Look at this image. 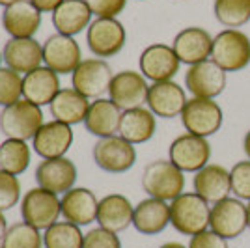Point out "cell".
Here are the masks:
<instances>
[{
  "label": "cell",
  "instance_id": "obj_6",
  "mask_svg": "<svg viewBox=\"0 0 250 248\" xmlns=\"http://www.w3.org/2000/svg\"><path fill=\"white\" fill-rule=\"evenodd\" d=\"M62 215L60 198L47 188L36 186L24 192L21 198V217L26 224L38 227L40 231H45L54 222H58V217Z\"/></svg>",
  "mask_w": 250,
  "mask_h": 248
},
{
  "label": "cell",
  "instance_id": "obj_21",
  "mask_svg": "<svg viewBox=\"0 0 250 248\" xmlns=\"http://www.w3.org/2000/svg\"><path fill=\"white\" fill-rule=\"evenodd\" d=\"M42 24V11L30 0H19L2 11V28L11 38H34Z\"/></svg>",
  "mask_w": 250,
  "mask_h": 248
},
{
  "label": "cell",
  "instance_id": "obj_4",
  "mask_svg": "<svg viewBox=\"0 0 250 248\" xmlns=\"http://www.w3.org/2000/svg\"><path fill=\"white\" fill-rule=\"evenodd\" d=\"M43 125L42 106L21 99L17 103L8 104L0 112V131L6 138L17 140H34Z\"/></svg>",
  "mask_w": 250,
  "mask_h": 248
},
{
  "label": "cell",
  "instance_id": "obj_10",
  "mask_svg": "<svg viewBox=\"0 0 250 248\" xmlns=\"http://www.w3.org/2000/svg\"><path fill=\"white\" fill-rule=\"evenodd\" d=\"M168 159L185 174H196L211 161V144L208 138L185 133L174 138V142L168 147Z\"/></svg>",
  "mask_w": 250,
  "mask_h": 248
},
{
  "label": "cell",
  "instance_id": "obj_19",
  "mask_svg": "<svg viewBox=\"0 0 250 248\" xmlns=\"http://www.w3.org/2000/svg\"><path fill=\"white\" fill-rule=\"evenodd\" d=\"M73 144V131L71 125L52 120L49 124H43L38 135L32 140V147L36 155L42 159H58L65 157L69 147Z\"/></svg>",
  "mask_w": 250,
  "mask_h": 248
},
{
  "label": "cell",
  "instance_id": "obj_18",
  "mask_svg": "<svg viewBox=\"0 0 250 248\" xmlns=\"http://www.w3.org/2000/svg\"><path fill=\"white\" fill-rule=\"evenodd\" d=\"M187 101V93L183 86H179L174 81H165V83H153L149 86L146 104L155 116L172 120L176 116H181Z\"/></svg>",
  "mask_w": 250,
  "mask_h": 248
},
{
  "label": "cell",
  "instance_id": "obj_8",
  "mask_svg": "<svg viewBox=\"0 0 250 248\" xmlns=\"http://www.w3.org/2000/svg\"><path fill=\"white\" fill-rule=\"evenodd\" d=\"M94 163L103 172L108 174H124L131 170L136 163V149L120 135L99 138L92 149Z\"/></svg>",
  "mask_w": 250,
  "mask_h": 248
},
{
  "label": "cell",
  "instance_id": "obj_27",
  "mask_svg": "<svg viewBox=\"0 0 250 248\" xmlns=\"http://www.w3.org/2000/svg\"><path fill=\"white\" fill-rule=\"evenodd\" d=\"M170 224V204L157 200V198H146L135 206L133 213V226L142 235H159L165 231Z\"/></svg>",
  "mask_w": 250,
  "mask_h": 248
},
{
  "label": "cell",
  "instance_id": "obj_17",
  "mask_svg": "<svg viewBox=\"0 0 250 248\" xmlns=\"http://www.w3.org/2000/svg\"><path fill=\"white\" fill-rule=\"evenodd\" d=\"M77 181V166L67 157L43 159L36 168V183L54 194H65Z\"/></svg>",
  "mask_w": 250,
  "mask_h": 248
},
{
  "label": "cell",
  "instance_id": "obj_24",
  "mask_svg": "<svg viewBox=\"0 0 250 248\" xmlns=\"http://www.w3.org/2000/svg\"><path fill=\"white\" fill-rule=\"evenodd\" d=\"M60 90L62 88H60L58 73L52 71L47 65H42L22 77V99L38 106L51 104Z\"/></svg>",
  "mask_w": 250,
  "mask_h": 248
},
{
  "label": "cell",
  "instance_id": "obj_7",
  "mask_svg": "<svg viewBox=\"0 0 250 248\" xmlns=\"http://www.w3.org/2000/svg\"><path fill=\"white\" fill-rule=\"evenodd\" d=\"M127 41L125 26L118 19L95 17L86 28V43L95 58H112L120 54Z\"/></svg>",
  "mask_w": 250,
  "mask_h": 248
},
{
  "label": "cell",
  "instance_id": "obj_40",
  "mask_svg": "<svg viewBox=\"0 0 250 248\" xmlns=\"http://www.w3.org/2000/svg\"><path fill=\"white\" fill-rule=\"evenodd\" d=\"M188 248H229V247H228V241L224 237L217 235L211 229H206V231H200V233L190 237Z\"/></svg>",
  "mask_w": 250,
  "mask_h": 248
},
{
  "label": "cell",
  "instance_id": "obj_47",
  "mask_svg": "<svg viewBox=\"0 0 250 248\" xmlns=\"http://www.w3.org/2000/svg\"><path fill=\"white\" fill-rule=\"evenodd\" d=\"M2 62H4V60H2V52H0V65H2Z\"/></svg>",
  "mask_w": 250,
  "mask_h": 248
},
{
  "label": "cell",
  "instance_id": "obj_46",
  "mask_svg": "<svg viewBox=\"0 0 250 248\" xmlns=\"http://www.w3.org/2000/svg\"><path fill=\"white\" fill-rule=\"evenodd\" d=\"M247 226H249V229H250V202H249V206H247Z\"/></svg>",
  "mask_w": 250,
  "mask_h": 248
},
{
  "label": "cell",
  "instance_id": "obj_35",
  "mask_svg": "<svg viewBox=\"0 0 250 248\" xmlns=\"http://www.w3.org/2000/svg\"><path fill=\"white\" fill-rule=\"evenodd\" d=\"M22 97V77L21 73L10 67H0V106H8Z\"/></svg>",
  "mask_w": 250,
  "mask_h": 248
},
{
  "label": "cell",
  "instance_id": "obj_37",
  "mask_svg": "<svg viewBox=\"0 0 250 248\" xmlns=\"http://www.w3.org/2000/svg\"><path fill=\"white\" fill-rule=\"evenodd\" d=\"M21 198V183L17 176L0 170V211H8L19 204Z\"/></svg>",
  "mask_w": 250,
  "mask_h": 248
},
{
  "label": "cell",
  "instance_id": "obj_41",
  "mask_svg": "<svg viewBox=\"0 0 250 248\" xmlns=\"http://www.w3.org/2000/svg\"><path fill=\"white\" fill-rule=\"evenodd\" d=\"M30 2L38 10L42 11V13H52V11L62 4L63 0H30Z\"/></svg>",
  "mask_w": 250,
  "mask_h": 248
},
{
  "label": "cell",
  "instance_id": "obj_25",
  "mask_svg": "<svg viewBox=\"0 0 250 248\" xmlns=\"http://www.w3.org/2000/svg\"><path fill=\"white\" fill-rule=\"evenodd\" d=\"M133 213L135 206L129 202V198H125L124 194H106L99 200L97 224L108 231L120 233L133 226Z\"/></svg>",
  "mask_w": 250,
  "mask_h": 248
},
{
  "label": "cell",
  "instance_id": "obj_32",
  "mask_svg": "<svg viewBox=\"0 0 250 248\" xmlns=\"http://www.w3.org/2000/svg\"><path fill=\"white\" fill-rule=\"evenodd\" d=\"M84 233L81 226L67 220H58L43 231V247L45 248H83Z\"/></svg>",
  "mask_w": 250,
  "mask_h": 248
},
{
  "label": "cell",
  "instance_id": "obj_23",
  "mask_svg": "<svg viewBox=\"0 0 250 248\" xmlns=\"http://www.w3.org/2000/svg\"><path fill=\"white\" fill-rule=\"evenodd\" d=\"M192 188L200 198H204L209 206L217 204L220 200L229 196L231 192V181H229V170L222 165L204 166L192 177Z\"/></svg>",
  "mask_w": 250,
  "mask_h": 248
},
{
  "label": "cell",
  "instance_id": "obj_43",
  "mask_svg": "<svg viewBox=\"0 0 250 248\" xmlns=\"http://www.w3.org/2000/svg\"><path fill=\"white\" fill-rule=\"evenodd\" d=\"M243 149H245V153H247V157L250 159V129L247 131V135H245V138H243Z\"/></svg>",
  "mask_w": 250,
  "mask_h": 248
},
{
  "label": "cell",
  "instance_id": "obj_38",
  "mask_svg": "<svg viewBox=\"0 0 250 248\" xmlns=\"http://www.w3.org/2000/svg\"><path fill=\"white\" fill-rule=\"evenodd\" d=\"M83 248H122V243L118 233L108 231L104 227H95L84 233Z\"/></svg>",
  "mask_w": 250,
  "mask_h": 248
},
{
  "label": "cell",
  "instance_id": "obj_34",
  "mask_svg": "<svg viewBox=\"0 0 250 248\" xmlns=\"http://www.w3.org/2000/svg\"><path fill=\"white\" fill-rule=\"evenodd\" d=\"M43 235L38 227L22 222H15L8 227L6 235L0 243V248H42Z\"/></svg>",
  "mask_w": 250,
  "mask_h": 248
},
{
  "label": "cell",
  "instance_id": "obj_33",
  "mask_svg": "<svg viewBox=\"0 0 250 248\" xmlns=\"http://www.w3.org/2000/svg\"><path fill=\"white\" fill-rule=\"evenodd\" d=\"M215 19L226 28H239L250 21V0H215Z\"/></svg>",
  "mask_w": 250,
  "mask_h": 248
},
{
  "label": "cell",
  "instance_id": "obj_30",
  "mask_svg": "<svg viewBox=\"0 0 250 248\" xmlns=\"http://www.w3.org/2000/svg\"><path fill=\"white\" fill-rule=\"evenodd\" d=\"M51 114L56 122H62L67 125L84 124L86 114L90 108L88 97H84L83 93H79L75 88H62L56 93V97L52 99Z\"/></svg>",
  "mask_w": 250,
  "mask_h": 248
},
{
  "label": "cell",
  "instance_id": "obj_45",
  "mask_svg": "<svg viewBox=\"0 0 250 248\" xmlns=\"http://www.w3.org/2000/svg\"><path fill=\"white\" fill-rule=\"evenodd\" d=\"M15 2H19V0H0V6L8 8V6H11V4H15Z\"/></svg>",
  "mask_w": 250,
  "mask_h": 248
},
{
  "label": "cell",
  "instance_id": "obj_3",
  "mask_svg": "<svg viewBox=\"0 0 250 248\" xmlns=\"http://www.w3.org/2000/svg\"><path fill=\"white\" fill-rule=\"evenodd\" d=\"M211 60L226 73H237L250 63V38L239 28H224L213 38Z\"/></svg>",
  "mask_w": 250,
  "mask_h": 248
},
{
  "label": "cell",
  "instance_id": "obj_42",
  "mask_svg": "<svg viewBox=\"0 0 250 248\" xmlns=\"http://www.w3.org/2000/svg\"><path fill=\"white\" fill-rule=\"evenodd\" d=\"M8 222H6V217H4V211H0V243H2V239L6 235V231H8Z\"/></svg>",
  "mask_w": 250,
  "mask_h": 248
},
{
  "label": "cell",
  "instance_id": "obj_2",
  "mask_svg": "<svg viewBox=\"0 0 250 248\" xmlns=\"http://www.w3.org/2000/svg\"><path fill=\"white\" fill-rule=\"evenodd\" d=\"M211 206L196 192H183L170 202V224L181 235H196L209 229Z\"/></svg>",
  "mask_w": 250,
  "mask_h": 248
},
{
  "label": "cell",
  "instance_id": "obj_31",
  "mask_svg": "<svg viewBox=\"0 0 250 248\" xmlns=\"http://www.w3.org/2000/svg\"><path fill=\"white\" fill-rule=\"evenodd\" d=\"M30 165V145L24 140L6 138L0 144V170L21 176Z\"/></svg>",
  "mask_w": 250,
  "mask_h": 248
},
{
  "label": "cell",
  "instance_id": "obj_22",
  "mask_svg": "<svg viewBox=\"0 0 250 248\" xmlns=\"http://www.w3.org/2000/svg\"><path fill=\"white\" fill-rule=\"evenodd\" d=\"M2 60L6 62V67L26 75L42 67L43 45L34 38H11L2 49Z\"/></svg>",
  "mask_w": 250,
  "mask_h": 248
},
{
  "label": "cell",
  "instance_id": "obj_36",
  "mask_svg": "<svg viewBox=\"0 0 250 248\" xmlns=\"http://www.w3.org/2000/svg\"><path fill=\"white\" fill-rule=\"evenodd\" d=\"M229 181L233 196L250 202V159L233 165V168L229 170Z\"/></svg>",
  "mask_w": 250,
  "mask_h": 248
},
{
  "label": "cell",
  "instance_id": "obj_39",
  "mask_svg": "<svg viewBox=\"0 0 250 248\" xmlns=\"http://www.w3.org/2000/svg\"><path fill=\"white\" fill-rule=\"evenodd\" d=\"M88 8L95 17L101 19H116L127 6V0H86Z\"/></svg>",
  "mask_w": 250,
  "mask_h": 248
},
{
  "label": "cell",
  "instance_id": "obj_16",
  "mask_svg": "<svg viewBox=\"0 0 250 248\" xmlns=\"http://www.w3.org/2000/svg\"><path fill=\"white\" fill-rule=\"evenodd\" d=\"M172 49L177 54L181 63L194 65V63L206 62L211 58L213 36L206 28L187 26L176 34V38L172 41Z\"/></svg>",
  "mask_w": 250,
  "mask_h": 248
},
{
  "label": "cell",
  "instance_id": "obj_44",
  "mask_svg": "<svg viewBox=\"0 0 250 248\" xmlns=\"http://www.w3.org/2000/svg\"><path fill=\"white\" fill-rule=\"evenodd\" d=\"M159 248H188V247L181 245V243H176V241H170V243H165V245H161Z\"/></svg>",
  "mask_w": 250,
  "mask_h": 248
},
{
  "label": "cell",
  "instance_id": "obj_26",
  "mask_svg": "<svg viewBox=\"0 0 250 248\" xmlns=\"http://www.w3.org/2000/svg\"><path fill=\"white\" fill-rule=\"evenodd\" d=\"M122 108L116 106L110 99H94L90 103L86 120H84V127L90 135L97 136V138H106V136H114L120 129V122H122Z\"/></svg>",
  "mask_w": 250,
  "mask_h": 248
},
{
  "label": "cell",
  "instance_id": "obj_15",
  "mask_svg": "<svg viewBox=\"0 0 250 248\" xmlns=\"http://www.w3.org/2000/svg\"><path fill=\"white\" fill-rule=\"evenodd\" d=\"M83 62V52L75 38L63 34H52L43 43V63L58 75H67Z\"/></svg>",
  "mask_w": 250,
  "mask_h": 248
},
{
  "label": "cell",
  "instance_id": "obj_5",
  "mask_svg": "<svg viewBox=\"0 0 250 248\" xmlns=\"http://www.w3.org/2000/svg\"><path fill=\"white\" fill-rule=\"evenodd\" d=\"M179 118L187 133L209 138L211 135L220 131L222 122H224V112L215 99L192 97L187 101Z\"/></svg>",
  "mask_w": 250,
  "mask_h": 248
},
{
  "label": "cell",
  "instance_id": "obj_28",
  "mask_svg": "<svg viewBox=\"0 0 250 248\" xmlns=\"http://www.w3.org/2000/svg\"><path fill=\"white\" fill-rule=\"evenodd\" d=\"M157 131V116L146 106H138L122 112L118 135L133 145L151 140Z\"/></svg>",
  "mask_w": 250,
  "mask_h": 248
},
{
  "label": "cell",
  "instance_id": "obj_9",
  "mask_svg": "<svg viewBox=\"0 0 250 248\" xmlns=\"http://www.w3.org/2000/svg\"><path fill=\"white\" fill-rule=\"evenodd\" d=\"M114 73L103 58H86L71 73V86L88 99H101L108 93Z\"/></svg>",
  "mask_w": 250,
  "mask_h": 248
},
{
  "label": "cell",
  "instance_id": "obj_29",
  "mask_svg": "<svg viewBox=\"0 0 250 248\" xmlns=\"http://www.w3.org/2000/svg\"><path fill=\"white\" fill-rule=\"evenodd\" d=\"M92 10L86 0H63L62 4L52 11V24L58 34L73 38L81 34L92 22Z\"/></svg>",
  "mask_w": 250,
  "mask_h": 248
},
{
  "label": "cell",
  "instance_id": "obj_13",
  "mask_svg": "<svg viewBox=\"0 0 250 248\" xmlns=\"http://www.w3.org/2000/svg\"><path fill=\"white\" fill-rule=\"evenodd\" d=\"M147 90H149V84L142 73L125 69L114 75L108 88V95L116 106H120L122 110H131V108L144 106L147 99Z\"/></svg>",
  "mask_w": 250,
  "mask_h": 248
},
{
  "label": "cell",
  "instance_id": "obj_1",
  "mask_svg": "<svg viewBox=\"0 0 250 248\" xmlns=\"http://www.w3.org/2000/svg\"><path fill=\"white\" fill-rule=\"evenodd\" d=\"M142 188L149 198L172 202L185 190V174L170 159H157L142 172Z\"/></svg>",
  "mask_w": 250,
  "mask_h": 248
},
{
  "label": "cell",
  "instance_id": "obj_20",
  "mask_svg": "<svg viewBox=\"0 0 250 248\" xmlns=\"http://www.w3.org/2000/svg\"><path fill=\"white\" fill-rule=\"evenodd\" d=\"M63 220L77 224V226H88L97 220V209L99 200L94 194V190L86 186H73L60 198Z\"/></svg>",
  "mask_w": 250,
  "mask_h": 248
},
{
  "label": "cell",
  "instance_id": "obj_14",
  "mask_svg": "<svg viewBox=\"0 0 250 248\" xmlns=\"http://www.w3.org/2000/svg\"><path fill=\"white\" fill-rule=\"evenodd\" d=\"M138 65H140V73L147 81L165 83V81H172L176 77L181 62L172 49V45L153 43L142 51Z\"/></svg>",
  "mask_w": 250,
  "mask_h": 248
},
{
  "label": "cell",
  "instance_id": "obj_11",
  "mask_svg": "<svg viewBox=\"0 0 250 248\" xmlns=\"http://www.w3.org/2000/svg\"><path fill=\"white\" fill-rule=\"evenodd\" d=\"M226 75L228 73L209 58L206 62L188 65L185 73V88L192 97L215 99L226 90V84H228Z\"/></svg>",
  "mask_w": 250,
  "mask_h": 248
},
{
  "label": "cell",
  "instance_id": "obj_12",
  "mask_svg": "<svg viewBox=\"0 0 250 248\" xmlns=\"http://www.w3.org/2000/svg\"><path fill=\"white\" fill-rule=\"evenodd\" d=\"M247 206L239 198L228 196L211 206L209 229L226 241L237 239L247 229Z\"/></svg>",
  "mask_w": 250,
  "mask_h": 248
}]
</instances>
